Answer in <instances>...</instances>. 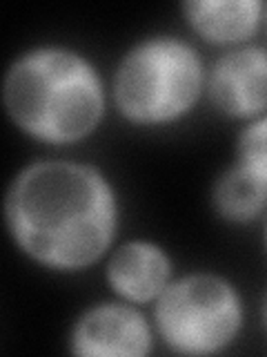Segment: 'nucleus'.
Returning a JSON list of instances; mask_svg holds the SVG:
<instances>
[{"label": "nucleus", "instance_id": "39448f33", "mask_svg": "<svg viewBox=\"0 0 267 357\" xmlns=\"http://www.w3.org/2000/svg\"><path fill=\"white\" fill-rule=\"evenodd\" d=\"M65 346L78 357H147L156 351L159 337L149 308L107 297L76 312Z\"/></svg>", "mask_w": 267, "mask_h": 357}, {"label": "nucleus", "instance_id": "423d86ee", "mask_svg": "<svg viewBox=\"0 0 267 357\" xmlns=\"http://www.w3.org/2000/svg\"><path fill=\"white\" fill-rule=\"evenodd\" d=\"M205 100L238 123L267 112V45L254 40L218 52L207 67Z\"/></svg>", "mask_w": 267, "mask_h": 357}, {"label": "nucleus", "instance_id": "0eeeda50", "mask_svg": "<svg viewBox=\"0 0 267 357\" xmlns=\"http://www.w3.org/2000/svg\"><path fill=\"white\" fill-rule=\"evenodd\" d=\"M176 275L174 255L149 237L118 241L103 261V277L111 297L145 308L165 293Z\"/></svg>", "mask_w": 267, "mask_h": 357}, {"label": "nucleus", "instance_id": "1a4fd4ad", "mask_svg": "<svg viewBox=\"0 0 267 357\" xmlns=\"http://www.w3.org/2000/svg\"><path fill=\"white\" fill-rule=\"evenodd\" d=\"M209 208L227 226L259 223L267 215V183L234 161L211 181Z\"/></svg>", "mask_w": 267, "mask_h": 357}, {"label": "nucleus", "instance_id": "20e7f679", "mask_svg": "<svg viewBox=\"0 0 267 357\" xmlns=\"http://www.w3.org/2000/svg\"><path fill=\"white\" fill-rule=\"evenodd\" d=\"M159 344L174 355L205 357L229 351L248 324L241 286L218 271L178 273L149 306Z\"/></svg>", "mask_w": 267, "mask_h": 357}, {"label": "nucleus", "instance_id": "9d476101", "mask_svg": "<svg viewBox=\"0 0 267 357\" xmlns=\"http://www.w3.org/2000/svg\"><path fill=\"white\" fill-rule=\"evenodd\" d=\"M234 161L267 183V112L241 123L234 145Z\"/></svg>", "mask_w": 267, "mask_h": 357}, {"label": "nucleus", "instance_id": "9b49d317", "mask_svg": "<svg viewBox=\"0 0 267 357\" xmlns=\"http://www.w3.org/2000/svg\"><path fill=\"white\" fill-rule=\"evenodd\" d=\"M259 317H261V324H263V328L267 333V290L263 293L261 297V306H259Z\"/></svg>", "mask_w": 267, "mask_h": 357}, {"label": "nucleus", "instance_id": "7ed1b4c3", "mask_svg": "<svg viewBox=\"0 0 267 357\" xmlns=\"http://www.w3.org/2000/svg\"><path fill=\"white\" fill-rule=\"evenodd\" d=\"M207 67L192 38L145 33L127 45L109 74L111 109L138 130L174 128L205 100Z\"/></svg>", "mask_w": 267, "mask_h": 357}, {"label": "nucleus", "instance_id": "f257e3e1", "mask_svg": "<svg viewBox=\"0 0 267 357\" xmlns=\"http://www.w3.org/2000/svg\"><path fill=\"white\" fill-rule=\"evenodd\" d=\"M3 226L16 252L51 275L103 266L120 241L122 199L103 167L72 156L22 163L3 195Z\"/></svg>", "mask_w": 267, "mask_h": 357}, {"label": "nucleus", "instance_id": "f8f14e48", "mask_svg": "<svg viewBox=\"0 0 267 357\" xmlns=\"http://www.w3.org/2000/svg\"><path fill=\"white\" fill-rule=\"evenodd\" d=\"M263 232H261V237H263V250H265V255H267V215L263 217Z\"/></svg>", "mask_w": 267, "mask_h": 357}, {"label": "nucleus", "instance_id": "6e6552de", "mask_svg": "<svg viewBox=\"0 0 267 357\" xmlns=\"http://www.w3.org/2000/svg\"><path fill=\"white\" fill-rule=\"evenodd\" d=\"M265 0H187L181 5L187 31L220 52L254 43L265 29Z\"/></svg>", "mask_w": 267, "mask_h": 357}, {"label": "nucleus", "instance_id": "ddd939ff", "mask_svg": "<svg viewBox=\"0 0 267 357\" xmlns=\"http://www.w3.org/2000/svg\"><path fill=\"white\" fill-rule=\"evenodd\" d=\"M263 31H267V7H265V29Z\"/></svg>", "mask_w": 267, "mask_h": 357}, {"label": "nucleus", "instance_id": "f03ea898", "mask_svg": "<svg viewBox=\"0 0 267 357\" xmlns=\"http://www.w3.org/2000/svg\"><path fill=\"white\" fill-rule=\"evenodd\" d=\"M0 103L25 139L44 148H72L103 128L111 109L109 76L70 43H33L9 61Z\"/></svg>", "mask_w": 267, "mask_h": 357}]
</instances>
